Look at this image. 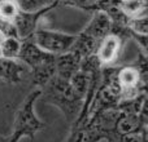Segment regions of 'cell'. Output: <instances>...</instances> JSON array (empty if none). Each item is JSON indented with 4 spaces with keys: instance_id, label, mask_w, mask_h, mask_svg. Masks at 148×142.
<instances>
[{
    "instance_id": "6",
    "label": "cell",
    "mask_w": 148,
    "mask_h": 142,
    "mask_svg": "<svg viewBox=\"0 0 148 142\" xmlns=\"http://www.w3.org/2000/svg\"><path fill=\"white\" fill-rule=\"evenodd\" d=\"M53 7H47L42 8L39 10H34V12H26V10H21L17 13L16 18L13 20V26H14L17 35L20 39H26L30 38L33 35V32L36 30L39 20L42 18V16H44L46 13H48Z\"/></svg>"
},
{
    "instance_id": "10",
    "label": "cell",
    "mask_w": 148,
    "mask_h": 142,
    "mask_svg": "<svg viewBox=\"0 0 148 142\" xmlns=\"http://www.w3.org/2000/svg\"><path fill=\"white\" fill-rule=\"evenodd\" d=\"M82 60L73 52L60 54L56 57V76L69 80L70 78L81 70Z\"/></svg>"
},
{
    "instance_id": "9",
    "label": "cell",
    "mask_w": 148,
    "mask_h": 142,
    "mask_svg": "<svg viewBox=\"0 0 148 142\" xmlns=\"http://www.w3.org/2000/svg\"><path fill=\"white\" fill-rule=\"evenodd\" d=\"M110 27H112V22H110L109 17L103 12H95L92 20L83 28L82 32H84L100 45L101 41L110 34Z\"/></svg>"
},
{
    "instance_id": "2",
    "label": "cell",
    "mask_w": 148,
    "mask_h": 142,
    "mask_svg": "<svg viewBox=\"0 0 148 142\" xmlns=\"http://www.w3.org/2000/svg\"><path fill=\"white\" fill-rule=\"evenodd\" d=\"M40 89L42 96H44L46 101L59 107L66 118L68 123L72 125L81 114L84 97L73 88L70 80L61 79L55 75Z\"/></svg>"
},
{
    "instance_id": "4",
    "label": "cell",
    "mask_w": 148,
    "mask_h": 142,
    "mask_svg": "<svg viewBox=\"0 0 148 142\" xmlns=\"http://www.w3.org/2000/svg\"><path fill=\"white\" fill-rule=\"evenodd\" d=\"M40 97L42 89L35 88L33 92L27 94V97L23 99L21 106L18 107L14 116V122H13V129L10 133L14 141L20 142V140L23 137L34 140L36 133H39L47 127L35 112V102Z\"/></svg>"
},
{
    "instance_id": "5",
    "label": "cell",
    "mask_w": 148,
    "mask_h": 142,
    "mask_svg": "<svg viewBox=\"0 0 148 142\" xmlns=\"http://www.w3.org/2000/svg\"><path fill=\"white\" fill-rule=\"evenodd\" d=\"M30 38L40 49L55 56L70 52L75 41V35L65 34L61 31L47 30V28H36Z\"/></svg>"
},
{
    "instance_id": "13",
    "label": "cell",
    "mask_w": 148,
    "mask_h": 142,
    "mask_svg": "<svg viewBox=\"0 0 148 142\" xmlns=\"http://www.w3.org/2000/svg\"><path fill=\"white\" fill-rule=\"evenodd\" d=\"M18 12H20V7L16 0H1L0 1V21L13 22Z\"/></svg>"
},
{
    "instance_id": "12",
    "label": "cell",
    "mask_w": 148,
    "mask_h": 142,
    "mask_svg": "<svg viewBox=\"0 0 148 142\" xmlns=\"http://www.w3.org/2000/svg\"><path fill=\"white\" fill-rule=\"evenodd\" d=\"M21 39L17 36H7L4 38L3 43L0 44V52L3 58L17 60L18 53L21 49Z\"/></svg>"
},
{
    "instance_id": "3",
    "label": "cell",
    "mask_w": 148,
    "mask_h": 142,
    "mask_svg": "<svg viewBox=\"0 0 148 142\" xmlns=\"http://www.w3.org/2000/svg\"><path fill=\"white\" fill-rule=\"evenodd\" d=\"M120 110L112 109L91 115L82 124L72 125L69 136L64 142H109Z\"/></svg>"
},
{
    "instance_id": "15",
    "label": "cell",
    "mask_w": 148,
    "mask_h": 142,
    "mask_svg": "<svg viewBox=\"0 0 148 142\" xmlns=\"http://www.w3.org/2000/svg\"><path fill=\"white\" fill-rule=\"evenodd\" d=\"M0 142H17V141H14L12 138V136H3V135H0Z\"/></svg>"
},
{
    "instance_id": "14",
    "label": "cell",
    "mask_w": 148,
    "mask_h": 142,
    "mask_svg": "<svg viewBox=\"0 0 148 142\" xmlns=\"http://www.w3.org/2000/svg\"><path fill=\"white\" fill-rule=\"evenodd\" d=\"M127 27L131 32L136 34V35L140 36H147V14L146 16H140V17L136 18H130L127 22Z\"/></svg>"
},
{
    "instance_id": "11",
    "label": "cell",
    "mask_w": 148,
    "mask_h": 142,
    "mask_svg": "<svg viewBox=\"0 0 148 142\" xmlns=\"http://www.w3.org/2000/svg\"><path fill=\"white\" fill-rule=\"evenodd\" d=\"M127 18H136L147 14V0H122L120 5Z\"/></svg>"
},
{
    "instance_id": "8",
    "label": "cell",
    "mask_w": 148,
    "mask_h": 142,
    "mask_svg": "<svg viewBox=\"0 0 148 142\" xmlns=\"http://www.w3.org/2000/svg\"><path fill=\"white\" fill-rule=\"evenodd\" d=\"M29 69L18 60H9L0 57V81L8 84H20L22 83Z\"/></svg>"
},
{
    "instance_id": "7",
    "label": "cell",
    "mask_w": 148,
    "mask_h": 142,
    "mask_svg": "<svg viewBox=\"0 0 148 142\" xmlns=\"http://www.w3.org/2000/svg\"><path fill=\"white\" fill-rule=\"evenodd\" d=\"M123 43L125 40L122 38L112 32L101 41V44L97 48L96 57L103 67L110 66L114 62H117V60L120 58L121 53H122Z\"/></svg>"
},
{
    "instance_id": "1",
    "label": "cell",
    "mask_w": 148,
    "mask_h": 142,
    "mask_svg": "<svg viewBox=\"0 0 148 142\" xmlns=\"http://www.w3.org/2000/svg\"><path fill=\"white\" fill-rule=\"evenodd\" d=\"M21 49L17 60L29 69L31 81L36 88L46 85L56 75V57L40 49L31 38L21 39Z\"/></svg>"
}]
</instances>
